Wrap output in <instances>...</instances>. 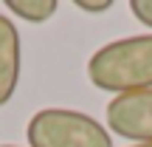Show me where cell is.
Wrapping results in <instances>:
<instances>
[{
  "instance_id": "5b68a950",
  "label": "cell",
  "mask_w": 152,
  "mask_h": 147,
  "mask_svg": "<svg viewBox=\"0 0 152 147\" xmlns=\"http://www.w3.org/2000/svg\"><path fill=\"white\" fill-rule=\"evenodd\" d=\"M6 9L26 23H45L56 14V0H6Z\"/></svg>"
},
{
  "instance_id": "6da1fadb",
  "label": "cell",
  "mask_w": 152,
  "mask_h": 147,
  "mask_svg": "<svg viewBox=\"0 0 152 147\" xmlns=\"http://www.w3.org/2000/svg\"><path fill=\"white\" fill-rule=\"evenodd\" d=\"M87 79L93 88L115 96L152 91V34L121 37L102 45L87 60Z\"/></svg>"
},
{
  "instance_id": "8992f818",
  "label": "cell",
  "mask_w": 152,
  "mask_h": 147,
  "mask_svg": "<svg viewBox=\"0 0 152 147\" xmlns=\"http://www.w3.org/2000/svg\"><path fill=\"white\" fill-rule=\"evenodd\" d=\"M130 11L138 23L152 28V0H130Z\"/></svg>"
},
{
  "instance_id": "52a82bcc",
  "label": "cell",
  "mask_w": 152,
  "mask_h": 147,
  "mask_svg": "<svg viewBox=\"0 0 152 147\" xmlns=\"http://www.w3.org/2000/svg\"><path fill=\"white\" fill-rule=\"evenodd\" d=\"M73 6L85 14H104L113 9V0H73Z\"/></svg>"
},
{
  "instance_id": "7a4b0ae2",
  "label": "cell",
  "mask_w": 152,
  "mask_h": 147,
  "mask_svg": "<svg viewBox=\"0 0 152 147\" xmlns=\"http://www.w3.org/2000/svg\"><path fill=\"white\" fill-rule=\"evenodd\" d=\"M28 147H113V136L93 116L71 108H42L28 119Z\"/></svg>"
},
{
  "instance_id": "3957f363",
  "label": "cell",
  "mask_w": 152,
  "mask_h": 147,
  "mask_svg": "<svg viewBox=\"0 0 152 147\" xmlns=\"http://www.w3.org/2000/svg\"><path fill=\"white\" fill-rule=\"evenodd\" d=\"M107 127L135 144H152V91L113 96L107 105Z\"/></svg>"
},
{
  "instance_id": "277c9868",
  "label": "cell",
  "mask_w": 152,
  "mask_h": 147,
  "mask_svg": "<svg viewBox=\"0 0 152 147\" xmlns=\"http://www.w3.org/2000/svg\"><path fill=\"white\" fill-rule=\"evenodd\" d=\"M20 71H23V45H20V31L11 23V17L0 14V108L11 102L20 85Z\"/></svg>"
},
{
  "instance_id": "ba28073f",
  "label": "cell",
  "mask_w": 152,
  "mask_h": 147,
  "mask_svg": "<svg viewBox=\"0 0 152 147\" xmlns=\"http://www.w3.org/2000/svg\"><path fill=\"white\" fill-rule=\"evenodd\" d=\"M130 147H152V144H130Z\"/></svg>"
},
{
  "instance_id": "9c48e42d",
  "label": "cell",
  "mask_w": 152,
  "mask_h": 147,
  "mask_svg": "<svg viewBox=\"0 0 152 147\" xmlns=\"http://www.w3.org/2000/svg\"><path fill=\"white\" fill-rule=\"evenodd\" d=\"M0 147H17V144H0Z\"/></svg>"
}]
</instances>
